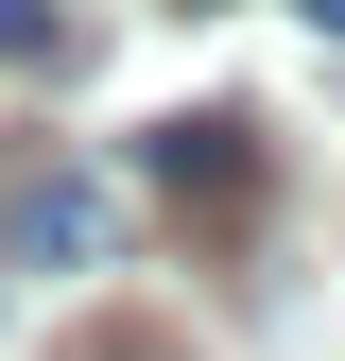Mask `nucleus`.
Listing matches in <instances>:
<instances>
[{
    "mask_svg": "<svg viewBox=\"0 0 345 361\" xmlns=\"http://www.w3.org/2000/svg\"><path fill=\"white\" fill-rule=\"evenodd\" d=\"M139 190H156V224H172L190 258H225L242 224L276 207V138H259L242 104H190V121H156V138H139Z\"/></svg>",
    "mask_w": 345,
    "mask_h": 361,
    "instance_id": "f257e3e1",
    "label": "nucleus"
},
{
    "mask_svg": "<svg viewBox=\"0 0 345 361\" xmlns=\"http://www.w3.org/2000/svg\"><path fill=\"white\" fill-rule=\"evenodd\" d=\"M0 258H18V276H104V258H121V190L18 155V172H0Z\"/></svg>",
    "mask_w": 345,
    "mask_h": 361,
    "instance_id": "f03ea898",
    "label": "nucleus"
},
{
    "mask_svg": "<svg viewBox=\"0 0 345 361\" xmlns=\"http://www.w3.org/2000/svg\"><path fill=\"white\" fill-rule=\"evenodd\" d=\"M0 69H35V86L86 69V18H69V0H0Z\"/></svg>",
    "mask_w": 345,
    "mask_h": 361,
    "instance_id": "7ed1b4c3",
    "label": "nucleus"
},
{
    "mask_svg": "<svg viewBox=\"0 0 345 361\" xmlns=\"http://www.w3.org/2000/svg\"><path fill=\"white\" fill-rule=\"evenodd\" d=\"M293 18H311V35H345V0H293Z\"/></svg>",
    "mask_w": 345,
    "mask_h": 361,
    "instance_id": "20e7f679",
    "label": "nucleus"
},
{
    "mask_svg": "<svg viewBox=\"0 0 345 361\" xmlns=\"http://www.w3.org/2000/svg\"><path fill=\"white\" fill-rule=\"evenodd\" d=\"M172 18H225V0H172Z\"/></svg>",
    "mask_w": 345,
    "mask_h": 361,
    "instance_id": "39448f33",
    "label": "nucleus"
}]
</instances>
